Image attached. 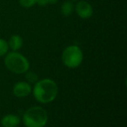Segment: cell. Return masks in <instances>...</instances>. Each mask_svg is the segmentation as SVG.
Segmentation results:
<instances>
[{
	"mask_svg": "<svg viewBox=\"0 0 127 127\" xmlns=\"http://www.w3.org/2000/svg\"><path fill=\"white\" fill-rule=\"evenodd\" d=\"M9 45L8 42L3 39L0 38V56H3L8 53Z\"/></svg>",
	"mask_w": 127,
	"mask_h": 127,
	"instance_id": "cell-10",
	"label": "cell"
},
{
	"mask_svg": "<svg viewBox=\"0 0 127 127\" xmlns=\"http://www.w3.org/2000/svg\"><path fill=\"white\" fill-rule=\"evenodd\" d=\"M75 10L78 17L81 18L87 19L91 17L93 14V8L86 1H79L75 6Z\"/></svg>",
	"mask_w": 127,
	"mask_h": 127,
	"instance_id": "cell-6",
	"label": "cell"
},
{
	"mask_svg": "<svg viewBox=\"0 0 127 127\" xmlns=\"http://www.w3.org/2000/svg\"><path fill=\"white\" fill-rule=\"evenodd\" d=\"M47 122V112L38 105L28 108L23 115V123L26 127H44Z\"/></svg>",
	"mask_w": 127,
	"mask_h": 127,
	"instance_id": "cell-2",
	"label": "cell"
},
{
	"mask_svg": "<svg viewBox=\"0 0 127 127\" xmlns=\"http://www.w3.org/2000/svg\"><path fill=\"white\" fill-rule=\"evenodd\" d=\"M73 9H74V6H73V3L71 1L64 2L61 6V12L64 17H69L72 13Z\"/></svg>",
	"mask_w": 127,
	"mask_h": 127,
	"instance_id": "cell-9",
	"label": "cell"
},
{
	"mask_svg": "<svg viewBox=\"0 0 127 127\" xmlns=\"http://www.w3.org/2000/svg\"><path fill=\"white\" fill-rule=\"evenodd\" d=\"M9 48H10L12 51H17L23 46V39L20 35H14L10 38L8 42Z\"/></svg>",
	"mask_w": 127,
	"mask_h": 127,
	"instance_id": "cell-8",
	"label": "cell"
},
{
	"mask_svg": "<svg viewBox=\"0 0 127 127\" xmlns=\"http://www.w3.org/2000/svg\"><path fill=\"white\" fill-rule=\"evenodd\" d=\"M26 73H27V74H26V75H25V78L29 83L35 84L36 82L38 80V76H37V74H36V73L31 72V71H30L29 72V70H28Z\"/></svg>",
	"mask_w": 127,
	"mask_h": 127,
	"instance_id": "cell-11",
	"label": "cell"
},
{
	"mask_svg": "<svg viewBox=\"0 0 127 127\" xmlns=\"http://www.w3.org/2000/svg\"><path fill=\"white\" fill-rule=\"evenodd\" d=\"M31 92L37 102L49 104L56 99L58 94V87L54 80L46 78L37 80Z\"/></svg>",
	"mask_w": 127,
	"mask_h": 127,
	"instance_id": "cell-1",
	"label": "cell"
},
{
	"mask_svg": "<svg viewBox=\"0 0 127 127\" xmlns=\"http://www.w3.org/2000/svg\"><path fill=\"white\" fill-rule=\"evenodd\" d=\"M20 118L16 114H7L1 119V125L3 127H17L20 124Z\"/></svg>",
	"mask_w": 127,
	"mask_h": 127,
	"instance_id": "cell-7",
	"label": "cell"
},
{
	"mask_svg": "<svg viewBox=\"0 0 127 127\" xmlns=\"http://www.w3.org/2000/svg\"><path fill=\"white\" fill-rule=\"evenodd\" d=\"M32 87L29 82L19 81L13 86L12 93L17 98H24L31 94Z\"/></svg>",
	"mask_w": 127,
	"mask_h": 127,
	"instance_id": "cell-5",
	"label": "cell"
},
{
	"mask_svg": "<svg viewBox=\"0 0 127 127\" xmlns=\"http://www.w3.org/2000/svg\"><path fill=\"white\" fill-rule=\"evenodd\" d=\"M19 3L24 8H31L37 3V0H19Z\"/></svg>",
	"mask_w": 127,
	"mask_h": 127,
	"instance_id": "cell-12",
	"label": "cell"
},
{
	"mask_svg": "<svg viewBox=\"0 0 127 127\" xmlns=\"http://www.w3.org/2000/svg\"><path fill=\"white\" fill-rule=\"evenodd\" d=\"M58 0H37V3H38L41 6H44V5L47 4H54L57 3Z\"/></svg>",
	"mask_w": 127,
	"mask_h": 127,
	"instance_id": "cell-13",
	"label": "cell"
},
{
	"mask_svg": "<svg viewBox=\"0 0 127 127\" xmlns=\"http://www.w3.org/2000/svg\"><path fill=\"white\" fill-rule=\"evenodd\" d=\"M71 1H78V0H71Z\"/></svg>",
	"mask_w": 127,
	"mask_h": 127,
	"instance_id": "cell-14",
	"label": "cell"
},
{
	"mask_svg": "<svg viewBox=\"0 0 127 127\" xmlns=\"http://www.w3.org/2000/svg\"><path fill=\"white\" fill-rule=\"evenodd\" d=\"M4 58V65L8 70L17 74L26 73L30 68V62L23 55L17 51L7 53Z\"/></svg>",
	"mask_w": 127,
	"mask_h": 127,
	"instance_id": "cell-3",
	"label": "cell"
},
{
	"mask_svg": "<svg viewBox=\"0 0 127 127\" xmlns=\"http://www.w3.org/2000/svg\"><path fill=\"white\" fill-rule=\"evenodd\" d=\"M84 59L83 52L77 45L67 47L62 53V62L69 68H76L81 65Z\"/></svg>",
	"mask_w": 127,
	"mask_h": 127,
	"instance_id": "cell-4",
	"label": "cell"
}]
</instances>
